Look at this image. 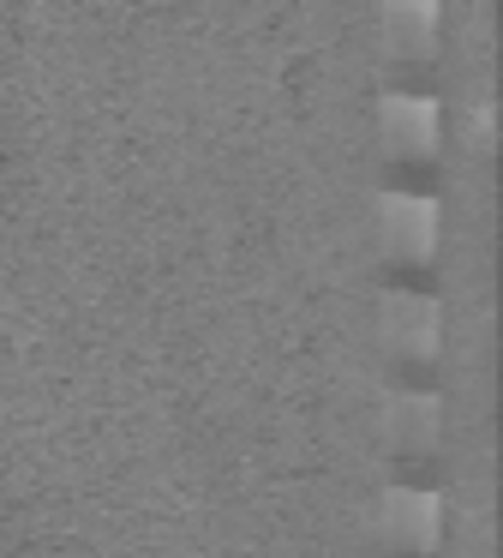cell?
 Listing matches in <instances>:
<instances>
[{
  "label": "cell",
  "instance_id": "obj_2",
  "mask_svg": "<svg viewBox=\"0 0 503 558\" xmlns=\"http://www.w3.org/2000/svg\"><path fill=\"white\" fill-rule=\"evenodd\" d=\"M383 241L402 258H431V241H438V205L426 193H383Z\"/></svg>",
  "mask_w": 503,
  "mask_h": 558
},
{
  "label": "cell",
  "instance_id": "obj_3",
  "mask_svg": "<svg viewBox=\"0 0 503 558\" xmlns=\"http://www.w3.org/2000/svg\"><path fill=\"white\" fill-rule=\"evenodd\" d=\"M383 330L402 354H438V301L419 289H390L383 294Z\"/></svg>",
  "mask_w": 503,
  "mask_h": 558
},
{
  "label": "cell",
  "instance_id": "obj_1",
  "mask_svg": "<svg viewBox=\"0 0 503 558\" xmlns=\"http://www.w3.org/2000/svg\"><path fill=\"white\" fill-rule=\"evenodd\" d=\"M438 529H443V498L426 493V486H390L383 493V534L402 546H438Z\"/></svg>",
  "mask_w": 503,
  "mask_h": 558
},
{
  "label": "cell",
  "instance_id": "obj_4",
  "mask_svg": "<svg viewBox=\"0 0 503 558\" xmlns=\"http://www.w3.org/2000/svg\"><path fill=\"white\" fill-rule=\"evenodd\" d=\"M383 138H390V150L426 157V150L438 145V102L414 97V90H390V97H383Z\"/></svg>",
  "mask_w": 503,
  "mask_h": 558
},
{
  "label": "cell",
  "instance_id": "obj_5",
  "mask_svg": "<svg viewBox=\"0 0 503 558\" xmlns=\"http://www.w3.org/2000/svg\"><path fill=\"white\" fill-rule=\"evenodd\" d=\"M383 426H390L395 438H407L414 450H426L431 438L443 433V402L431 397V390H390V397H383Z\"/></svg>",
  "mask_w": 503,
  "mask_h": 558
},
{
  "label": "cell",
  "instance_id": "obj_6",
  "mask_svg": "<svg viewBox=\"0 0 503 558\" xmlns=\"http://www.w3.org/2000/svg\"><path fill=\"white\" fill-rule=\"evenodd\" d=\"M383 25H390V37H402V49L426 54L431 49V31H438V7H431V0H402V7L383 13Z\"/></svg>",
  "mask_w": 503,
  "mask_h": 558
}]
</instances>
